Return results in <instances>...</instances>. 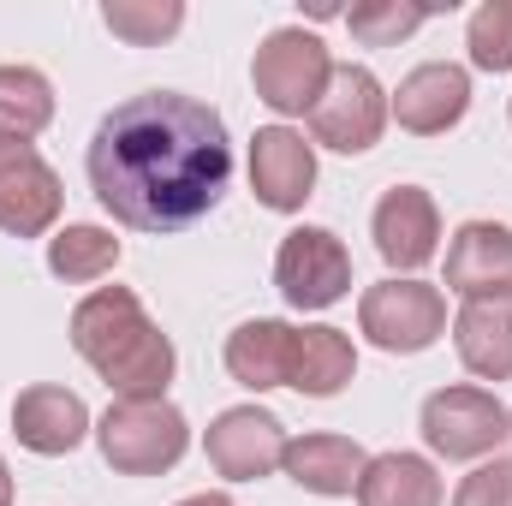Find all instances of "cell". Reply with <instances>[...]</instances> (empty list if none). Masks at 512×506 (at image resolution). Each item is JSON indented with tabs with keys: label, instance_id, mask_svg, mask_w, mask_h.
<instances>
[{
	"label": "cell",
	"instance_id": "1",
	"mask_svg": "<svg viewBox=\"0 0 512 506\" xmlns=\"http://www.w3.org/2000/svg\"><path fill=\"white\" fill-rule=\"evenodd\" d=\"M90 191L137 233H179L203 221L233 179L227 126L209 102L179 90H149L120 102L90 137Z\"/></svg>",
	"mask_w": 512,
	"mask_h": 506
},
{
	"label": "cell",
	"instance_id": "2",
	"mask_svg": "<svg viewBox=\"0 0 512 506\" xmlns=\"http://www.w3.org/2000/svg\"><path fill=\"white\" fill-rule=\"evenodd\" d=\"M78 358L108 381L120 399H167L173 381V340L149 322L143 298L126 286H102L72 310Z\"/></svg>",
	"mask_w": 512,
	"mask_h": 506
},
{
	"label": "cell",
	"instance_id": "3",
	"mask_svg": "<svg viewBox=\"0 0 512 506\" xmlns=\"http://www.w3.org/2000/svg\"><path fill=\"white\" fill-rule=\"evenodd\" d=\"M96 441H102V459L120 477H161L185 459L191 423L167 399H114L108 417L96 423Z\"/></svg>",
	"mask_w": 512,
	"mask_h": 506
},
{
	"label": "cell",
	"instance_id": "4",
	"mask_svg": "<svg viewBox=\"0 0 512 506\" xmlns=\"http://www.w3.org/2000/svg\"><path fill=\"white\" fill-rule=\"evenodd\" d=\"M358 322H364L370 346L411 358V352H429V346L447 334V298H441L429 280L393 274V280H382V286H370V292H364Z\"/></svg>",
	"mask_w": 512,
	"mask_h": 506
},
{
	"label": "cell",
	"instance_id": "5",
	"mask_svg": "<svg viewBox=\"0 0 512 506\" xmlns=\"http://www.w3.org/2000/svg\"><path fill=\"white\" fill-rule=\"evenodd\" d=\"M417 429L441 459H489L501 441H512V411L483 387H441L423 399Z\"/></svg>",
	"mask_w": 512,
	"mask_h": 506
},
{
	"label": "cell",
	"instance_id": "6",
	"mask_svg": "<svg viewBox=\"0 0 512 506\" xmlns=\"http://www.w3.org/2000/svg\"><path fill=\"white\" fill-rule=\"evenodd\" d=\"M251 78H256V96H262L274 114H310V108L322 102L328 78H334V60H328L322 36L286 24V30H274V36L256 48Z\"/></svg>",
	"mask_w": 512,
	"mask_h": 506
},
{
	"label": "cell",
	"instance_id": "7",
	"mask_svg": "<svg viewBox=\"0 0 512 506\" xmlns=\"http://www.w3.org/2000/svg\"><path fill=\"white\" fill-rule=\"evenodd\" d=\"M274 286H280V298L292 310H328L352 286V256H346V245L328 227H298V233L280 239Z\"/></svg>",
	"mask_w": 512,
	"mask_h": 506
},
{
	"label": "cell",
	"instance_id": "8",
	"mask_svg": "<svg viewBox=\"0 0 512 506\" xmlns=\"http://www.w3.org/2000/svg\"><path fill=\"white\" fill-rule=\"evenodd\" d=\"M382 126H387V90L376 84V72L370 66H334L322 102L310 108L316 143H328L340 155H364V149H376Z\"/></svg>",
	"mask_w": 512,
	"mask_h": 506
},
{
	"label": "cell",
	"instance_id": "9",
	"mask_svg": "<svg viewBox=\"0 0 512 506\" xmlns=\"http://www.w3.org/2000/svg\"><path fill=\"white\" fill-rule=\"evenodd\" d=\"M66 209V191H60V173L24 143V137H6L0 131V233L12 239H42Z\"/></svg>",
	"mask_w": 512,
	"mask_h": 506
},
{
	"label": "cell",
	"instance_id": "10",
	"mask_svg": "<svg viewBox=\"0 0 512 506\" xmlns=\"http://www.w3.org/2000/svg\"><path fill=\"white\" fill-rule=\"evenodd\" d=\"M203 453L227 483H256V477H274L286 465V429L262 405H233L209 423Z\"/></svg>",
	"mask_w": 512,
	"mask_h": 506
},
{
	"label": "cell",
	"instance_id": "11",
	"mask_svg": "<svg viewBox=\"0 0 512 506\" xmlns=\"http://www.w3.org/2000/svg\"><path fill=\"white\" fill-rule=\"evenodd\" d=\"M370 239H376L387 268L417 274L423 262H435V251H441V209H435V197L417 191V185H393L376 203Z\"/></svg>",
	"mask_w": 512,
	"mask_h": 506
},
{
	"label": "cell",
	"instance_id": "12",
	"mask_svg": "<svg viewBox=\"0 0 512 506\" xmlns=\"http://www.w3.org/2000/svg\"><path fill=\"white\" fill-rule=\"evenodd\" d=\"M251 191L262 209L292 215L316 191V149L286 126H262L251 137Z\"/></svg>",
	"mask_w": 512,
	"mask_h": 506
},
{
	"label": "cell",
	"instance_id": "13",
	"mask_svg": "<svg viewBox=\"0 0 512 506\" xmlns=\"http://www.w3.org/2000/svg\"><path fill=\"white\" fill-rule=\"evenodd\" d=\"M465 108H471V78L453 60H429V66L405 72L399 90H393V120L405 131H417V137L453 131L465 120Z\"/></svg>",
	"mask_w": 512,
	"mask_h": 506
},
{
	"label": "cell",
	"instance_id": "14",
	"mask_svg": "<svg viewBox=\"0 0 512 506\" xmlns=\"http://www.w3.org/2000/svg\"><path fill=\"white\" fill-rule=\"evenodd\" d=\"M447 292L471 298H512V227L465 221L447 245Z\"/></svg>",
	"mask_w": 512,
	"mask_h": 506
},
{
	"label": "cell",
	"instance_id": "15",
	"mask_svg": "<svg viewBox=\"0 0 512 506\" xmlns=\"http://www.w3.org/2000/svg\"><path fill=\"white\" fill-rule=\"evenodd\" d=\"M12 435H18V447H30L42 459H60L90 435V405L72 387H48V381L24 387L12 399Z\"/></svg>",
	"mask_w": 512,
	"mask_h": 506
},
{
	"label": "cell",
	"instance_id": "16",
	"mask_svg": "<svg viewBox=\"0 0 512 506\" xmlns=\"http://www.w3.org/2000/svg\"><path fill=\"white\" fill-rule=\"evenodd\" d=\"M292 358H298V328L268 322V316L233 328V340H227V376L239 387H251V393L286 387L292 381Z\"/></svg>",
	"mask_w": 512,
	"mask_h": 506
},
{
	"label": "cell",
	"instance_id": "17",
	"mask_svg": "<svg viewBox=\"0 0 512 506\" xmlns=\"http://www.w3.org/2000/svg\"><path fill=\"white\" fill-rule=\"evenodd\" d=\"M370 453L352 435H298L286 441V477L310 495H358Z\"/></svg>",
	"mask_w": 512,
	"mask_h": 506
},
{
	"label": "cell",
	"instance_id": "18",
	"mask_svg": "<svg viewBox=\"0 0 512 506\" xmlns=\"http://www.w3.org/2000/svg\"><path fill=\"white\" fill-rule=\"evenodd\" d=\"M459 364L483 381L512 376V298H471L453 322Z\"/></svg>",
	"mask_w": 512,
	"mask_h": 506
},
{
	"label": "cell",
	"instance_id": "19",
	"mask_svg": "<svg viewBox=\"0 0 512 506\" xmlns=\"http://www.w3.org/2000/svg\"><path fill=\"white\" fill-rule=\"evenodd\" d=\"M358 506H441V477L423 453H376L358 477Z\"/></svg>",
	"mask_w": 512,
	"mask_h": 506
},
{
	"label": "cell",
	"instance_id": "20",
	"mask_svg": "<svg viewBox=\"0 0 512 506\" xmlns=\"http://www.w3.org/2000/svg\"><path fill=\"white\" fill-rule=\"evenodd\" d=\"M352 376H358V352L340 328H298V358L286 387H298L304 399H334Z\"/></svg>",
	"mask_w": 512,
	"mask_h": 506
},
{
	"label": "cell",
	"instance_id": "21",
	"mask_svg": "<svg viewBox=\"0 0 512 506\" xmlns=\"http://www.w3.org/2000/svg\"><path fill=\"white\" fill-rule=\"evenodd\" d=\"M54 120V84L36 66H0V131L6 137H36Z\"/></svg>",
	"mask_w": 512,
	"mask_h": 506
},
{
	"label": "cell",
	"instance_id": "22",
	"mask_svg": "<svg viewBox=\"0 0 512 506\" xmlns=\"http://www.w3.org/2000/svg\"><path fill=\"white\" fill-rule=\"evenodd\" d=\"M114 262H120V239L108 227H66V233L48 239V268L72 286H90V280L114 274Z\"/></svg>",
	"mask_w": 512,
	"mask_h": 506
},
{
	"label": "cell",
	"instance_id": "23",
	"mask_svg": "<svg viewBox=\"0 0 512 506\" xmlns=\"http://www.w3.org/2000/svg\"><path fill=\"white\" fill-rule=\"evenodd\" d=\"M102 24L120 42H131V48H155V42H167L185 24V6L179 0H108L102 6Z\"/></svg>",
	"mask_w": 512,
	"mask_h": 506
},
{
	"label": "cell",
	"instance_id": "24",
	"mask_svg": "<svg viewBox=\"0 0 512 506\" xmlns=\"http://www.w3.org/2000/svg\"><path fill=\"white\" fill-rule=\"evenodd\" d=\"M423 18H429L423 0H358V6L346 12L352 36H358L364 48H393V42H405L411 30H423Z\"/></svg>",
	"mask_w": 512,
	"mask_h": 506
},
{
	"label": "cell",
	"instance_id": "25",
	"mask_svg": "<svg viewBox=\"0 0 512 506\" xmlns=\"http://www.w3.org/2000/svg\"><path fill=\"white\" fill-rule=\"evenodd\" d=\"M465 48L477 72H512V0H483L471 12Z\"/></svg>",
	"mask_w": 512,
	"mask_h": 506
},
{
	"label": "cell",
	"instance_id": "26",
	"mask_svg": "<svg viewBox=\"0 0 512 506\" xmlns=\"http://www.w3.org/2000/svg\"><path fill=\"white\" fill-rule=\"evenodd\" d=\"M453 506H512V459H489V465H477V471L459 483Z\"/></svg>",
	"mask_w": 512,
	"mask_h": 506
},
{
	"label": "cell",
	"instance_id": "27",
	"mask_svg": "<svg viewBox=\"0 0 512 506\" xmlns=\"http://www.w3.org/2000/svg\"><path fill=\"white\" fill-rule=\"evenodd\" d=\"M179 506H233V495H221V489H203V495H185Z\"/></svg>",
	"mask_w": 512,
	"mask_h": 506
},
{
	"label": "cell",
	"instance_id": "28",
	"mask_svg": "<svg viewBox=\"0 0 512 506\" xmlns=\"http://www.w3.org/2000/svg\"><path fill=\"white\" fill-rule=\"evenodd\" d=\"M0 506H12V471H6V459H0Z\"/></svg>",
	"mask_w": 512,
	"mask_h": 506
}]
</instances>
